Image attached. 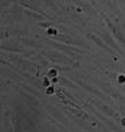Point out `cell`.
Returning <instances> with one entry per match:
<instances>
[{
    "mask_svg": "<svg viewBox=\"0 0 125 132\" xmlns=\"http://www.w3.org/2000/svg\"><path fill=\"white\" fill-rule=\"evenodd\" d=\"M41 54L48 58L51 62H56L59 65H65V66H72V68H78L80 66V62H77V59H74L72 56H66L68 54L59 51V50H55V48H48V47H44L41 50Z\"/></svg>",
    "mask_w": 125,
    "mask_h": 132,
    "instance_id": "obj_1",
    "label": "cell"
},
{
    "mask_svg": "<svg viewBox=\"0 0 125 132\" xmlns=\"http://www.w3.org/2000/svg\"><path fill=\"white\" fill-rule=\"evenodd\" d=\"M44 43L48 45V47H52V48H55V50H59V51L62 52H65V54H68L69 56H72L74 58V59H77V54H84L87 51V48L85 50H82V48H78V47H74L73 44H66V43H61V41H56V40H44Z\"/></svg>",
    "mask_w": 125,
    "mask_h": 132,
    "instance_id": "obj_2",
    "label": "cell"
},
{
    "mask_svg": "<svg viewBox=\"0 0 125 132\" xmlns=\"http://www.w3.org/2000/svg\"><path fill=\"white\" fill-rule=\"evenodd\" d=\"M2 55H6V54H4V51H2ZM7 56L10 58V61H11L15 66H21V68H22V70H26V72H29V73H33L36 77H39V76H37V74H39V65L33 63L32 61H28L26 58H22V56H19V55H15L14 52H10Z\"/></svg>",
    "mask_w": 125,
    "mask_h": 132,
    "instance_id": "obj_3",
    "label": "cell"
},
{
    "mask_svg": "<svg viewBox=\"0 0 125 132\" xmlns=\"http://www.w3.org/2000/svg\"><path fill=\"white\" fill-rule=\"evenodd\" d=\"M88 101H89V103H91L92 106H95L96 109L101 110V113H102V114H105V116H107V117H110V118L118 120V121L121 120V118H120V114H118L117 111H115L111 106L107 105V102H106V101H105V102H102V101H98V99H95V98H89Z\"/></svg>",
    "mask_w": 125,
    "mask_h": 132,
    "instance_id": "obj_4",
    "label": "cell"
},
{
    "mask_svg": "<svg viewBox=\"0 0 125 132\" xmlns=\"http://www.w3.org/2000/svg\"><path fill=\"white\" fill-rule=\"evenodd\" d=\"M85 36H87V39H88V40L91 41V43L96 44L98 47H101L102 50H105V51H106V52H109L110 55H117V52H115L114 50L111 48L110 45L107 44L106 41H105V40H103L101 36L98 35V33H92V32H88V33H87Z\"/></svg>",
    "mask_w": 125,
    "mask_h": 132,
    "instance_id": "obj_5",
    "label": "cell"
},
{
    "mask_svg": "<svg viewBox=\"0 0 125 132\" xmlns=\"http://www.w3.org/2000/svg\"><path fill=\"white\" fill-rule=\"evenodd\" d=\"M77 84L81 87L82 89H85V91H88V92H91V94H94V96H96V98H101V99H103V101H106L107 103H113L111 102V99H110V96L107 95L103 89H99V88H95L94 85H91V84H87V82H84V81H80L78 80L77 81Z\"/></svg>",
    "mask_w": 125,
    "mask_h": 132,
    "instance_id": "obj_6",
    "label": "cell"
},
{
    "mask_svg": "<svg viewBox=\"0 0 125 132\" xmlns=\"http://www.w3.org/2000/svg\"><path fill=\"white\" fill-rule=\"evenodd\" d=\"M98 35L101 36L102 39L105 40L106 43L109 44L110 47H111L115 52L118 54V55H124V50H122L121 47H120L118 44H117V40H115V37H114L113 35H110V33L107 32L106 29H102V28H101V29H99V32H98Z\"/></svg>",
    "mask_w": 125,
    "mask_h": 132,
    "instance_id": "obj_7",
    "label": "cell"
},
{
    "mask_svg": "<svg viewBox=\"0 0 125 132\" xmlns=\"http://www.w3.org/2000/svg\"><path fill=\"white\" fill-rule=\"evenodd\" d=\"M107 28L110 29L111 35L115 37V40L118 41V43L122 44V47L125 48V32H124V28H121V25L118 22H111V21H107L106 22Z\"/></svg>",
    "mask_w": 125,
    "mask_h": 132,
    "instance_id": "obj_8",
    "label": "cell"
},
{
    "mask_svg": "<svg viewBox=\"0 0 125 132\" xmlns=\"http://www.w3.org/2000/svg\"><path fill=\"white\" fill-rule=\"evenodd\" d=\"M11 45L7 44V41L2 40V51H8V52H14V54H26V51H25V48L21 45L19 40L16 39V41L14 43V41H10Z\"/></svg>",
    "mask_w": 125,
    "mask_h": 132,
    "instance_id": "obj_9",
    "label": "cell"
},
{
    "mask_svg": "<svg viewBox=\"0 0 125 132\" xmlns=\"http://www.w3.org/2000/svg\"><path fill=\"white\" fill-rule=\"evenodd\" d=\"M44 109L47 110V113H48V114H51L55 120H58L59 122H62V124H65V125H66V121H68V120L65 118V116H63V114H62V111H61V110H58L55 106L45 103V105H44Z\"/></svg>",
    "mask_w": 125,
    "mask_h": 132,
    "instance_id": "obj_10",
    "label": "cell"
},
{
    "mask_svg": "<svg viewBox=\"0 0 125 132\" xmlns=\"http://www.w3.org/2000/svg\"><path fill=\"white\" fill-rule=\"evenodd\" d=\"M18 40H19L21 44L26 45V47H30V48H35V50H40V51L44 48L43 44H40L39 41H36V40L29 39V37H18Z\"/></svg>",
    "mask_w": 125,
    "mask_h": 132,
    "instance_id": "obj_11",
    "label": "cell"
},
{
    "mask_svg": "<svg viewBox=\"0 0 125 132\" xmlns=\"http://www.w3.org/2000/svg\"><path fill=\"white\" fill-rule=\"evenodd\" d=\"M18 85L21 87V88H23L26 92H29V94H32V95H35V96H37V98H43V95H41L37 89H35V87L36 85H33V84H30V82H28V84H25V82H19L18 81Z\"/></svg>",
    "mask_w": 125,
    "mask_h": 132,
    "instance_id": "obj_12",
    "label": "cell"
},
{
    "mask_svg": "<svg viewBox=\"0 0 125 132\" xmlns=\"http://www.w3.org/2000/svg\"><path fill=\"white\" fill-rule=\"evenodd\" d=\"M73 2L76 3L77 6H80V7L84 8V11L89 12V14H91V15H94V16H96V11H95L94 8L91 7V6H89V4L87 3V2H84V0H73Z\"/></svg>",
    "mask_w": 125,
    "mask_h": 132,
    "instance_id": "obj_13",
    "label": "cell"
},
{
    "mask_svg": "<svg viewBox=\"0 0 125 132\" xmlns=\"http://www.w3.org/2000/svg\"><path fill=\"white\" fill-rule=\"evenodd\" d=\"M41 2L44 3V6H47L48 8H51L52 11L59 12V8H58V6L55 4V2H54V0H41Z\"/></svg>",
    "mask_w": 125,
    "mask_h": 132,
    "instance_id": "obj_14",
    "label": "cell"
},
{
    "mask_svg": "<svg viewBox=\"0 0 125 132\" xmlns=\"http://www.w3.org/2000/svg\"><path fill=\"white\" fill-rule=\"evenodd\" d=\"M45 35L47 36H49V37H55V36H58L59 33H58V29L55 28V25H52V26H49L48 29H45Z\"/></svg>",
    "mask_w": 125,
    "mask_h": 132,
    "instance_id": "obj_15",
    "label": "cell"
},
{
    "mask_svg": "<svg viewBox=\"0 0 125 132\" xmlns=\"http://www.w3.org/2000/svg\"><path fill=\"white\" fill-rule=\"evenodd\" d=\"M56 89L58 88H55L54 85H48L47 88H45V94L47 95H56Z\"/></svg>",
    "mask_w": 125,
    "mask_h": 132,
    "instance_id": "obj_16",
    "label": "cell"
},
{
    "mask_svg": "<svg viewBox=\"0 0 125 132\" xmlns=\"http://www.w3.org/2000/svg\"><path fill=\"white\" fill-rule=\"evenodd\" d=\"M117 81H118V84L124 85L125 84V74H118V76H117Z\"/></svg>",
    "mask_w": 125,
    "mask_h": 132,
    "instance_id": "obj_17",
    "label": "cell"
},
{
    "mask_svg": "<svg viewBox=\"0 0 125 132\" xmlns=\"http://www.w3.org/2000/svg\"><path fill=\"white\" fill-rule=\"evenodd\" d=\"M120 122H121V127H122V128H125V116H124V117H121Z\"/></svg>",
    "mask_w": 125,
    "mask_h": 132,
    "instance_id": "obj_18",
    "label": "cell"
},
{
    "mask_svg": "<svg viewBox=\"0 0 125 132\" xmlns=\"http://www.w3.org/2000/svg\"><path fill=\"white\" fill-rule=\"evenodd\" d=\"M121 89H122L124 92H125V85H121Z\"/></svg>",
    "mask_w": 125,
    "mask_h": 132,
    "instance_id": "obj_19",
    "label": "cell"
},
{
    "mask_svg": "<svg viewBox=\"0 0 125 132\" xmlns=\"http://www.w3.org/2000/svg\"><path fill=\"white\" fill-rule=\"evenodd\" d=\"M121 2H122V3H124V4H125V0H121Z\"/></svg>",
    "mask_w": 125,
    "mask_h": 132,
    "instance_id": "obj_20",
    "label": "cell"
},
{
    "mask_svg": "<svg viewBox=\"0 0 125 132\" xmlns=\"http://www.w3.org/2000/svg\"><path fill=\"white\" fill-rule=\"evenodd\" d=\"M89 2H92V0H89Z\"/></svg>",
    "mask_w": 125,
    "mask_h": 132,
    "instance_id": "obj_21",
    "label": "cell"
}]
</instances>
